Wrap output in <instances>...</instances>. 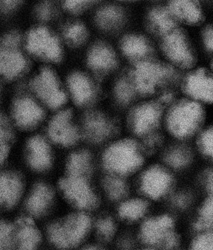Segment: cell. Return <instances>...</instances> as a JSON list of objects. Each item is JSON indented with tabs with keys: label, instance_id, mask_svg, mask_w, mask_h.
<instances>
[{
	"label": "cell",
	"instance_id": "7bdbcfd3",
	"mask_svg": "<svg viewBox=\"0 0 213 250\" xmlns=\"http://www.w3.org/2000/svg\"><path fill=\"white\" fill-rule=\"evenodd\" d=\"M115 242L116 243L117 250H132L134 248V240L132 238L125 233L124 234L119 233Z\"/></svg>",
	"mask_w": 213,
	"mask_h": 250
},
{
	"label": "cell",
	"instance_id": "8d00e7d4",
	"mask_svg": "<svg viewBox=\"0 0 213 250\" xmlns=\"http://www.w3.org/2000/svg\"><path fill=\"white\" fill-rule=\"evenodd\" d=\"M14 247L13 224L0 221V250H9Z\"/></svg>",
	"mask_w": 213,
	"mask_h": 250
},
{
	"label": "cell",
	"instance_id": "ee69618b",
	"mask_svg": "<svg viewBox=\"0 0 213 250\" xmlns=\"http://www.w3.org/2000/svg\"><path fill=\"white\" fill-rule=\"evenodd\" d=\"M202 39L208 50L213 52V26L207 27L203 32Z\"/></svg>",
	"mask_w": 213,
	"mask_h": 250
},
{
	"label": "cell",
	"instance_id": "3957f363",
	"mask_svg": "<svg viewBox=\"0 0 213 250\" xmlns=\"http://www.w3.org/2000/svg\"><path fill=\"white\" fill-rule=\"evenodd\" d=\"M57 190L72 210L94 214L104 208L95 178L65 174L58 183Z\"/></svg>",
	"mask_w": 213,
	"mask_h": 250
},
{
	"label": "cell",
	"instance_id": "74e56055",
	"mask_svg": "<svg viewBox=\"0 0 213 250\" xmlns=\"http://www.w3.org/2000/svg\"><path fill=\"white\" fill-rule=\"evenodd\" d=\"M198 145L202 154L213 160V127L206 129L200 134Z\"/></svg>",
	"mask_w": 213,
	"mask_h": 250
},
{
	"label": "cell",
	"instance_id": "ba28073f",
	"mask_svg": "<svg viewBox=\"0 0 213 250\" xmlns=\"http://www.w3.org/2000/svg\"><path fill=\"white\" fill-rule=\"evenodd\" d=\"M82 140L89 145H108L116 136L118 127L113 118L100 111H90L81 124Z\"/></svg>",
	"mask_w": 213,
	"mask_h": 250
},
{
	"label": "cell",
	"instance_id": "e0dca14e",
	"mask_svg": "<svg viewBox=\"0 0 213 250\" xmlns=\"http://www.w3.org/2000/svg\"><path fill=\"white\" fill-rule=\"evenodd\" d=\"M162 48L167 57L176 65L188 68L194 63V54L181 31L175 29L163 37Z\"/></svg>",
	"mask_w": 213,
	"mask_h": 250
},
{
	"label": "cell",
	"instance_id": "7a4b0ae2",
	"mask_svg": "<svg viewBox=\"0 0 213 250\" xmlns=\"http://www.w3.org/2000/svg\"><path fill=\"white\" fill-rule=\"evenodd\" d=\"M141 145L131 138H120L106 145L100 155L103 173L129 179L141 169L144 163Z\"/></svg>",
	"mask_w": 213,
	"mask_h": 250
},
{
	"label": "cell",
	"instance_id": "bcb514c9",
	"mask_svg": "<svg viewBox=\"0 0 213 250\" xmlns=\"http://www.w3.org/2000/svg\"><path fill=\"white\" fill-rule=\"evenodd\" d=\"M203 184H204L205 188L209 192L210 195L213 194V169L206 171L205 173L204 178H203Z\"/></svg>",
	"mask_w": 213,
	"mask_h": 250
},
{
	"label": "cell",
	"instance_id": "52a82bcc",
	"mask_svg": "<svg viewBox=\"0 0 213 250\" xmlns=\"http://www.w3.org/2000/svg\"><path fill=\"white\" fill-rule=\"evenodd\" d=\"M174 75V70L170 67L146 59L135 64L130 79L136 91L147 95L171 80Z\"/></svg>",
	"mask_w": 213,
	"mask_h": 250
},
{
	"label": "cell",
	"instance_id": "2e32d148",
	"mask_svg": "<svg viewBox=\"0 0 213 250\" xmlns=\"http://www.w3.org/2000/svg\"><path fill=\"white\" fill-rule=\"evenodd\" d=\"M25 158L32 170L39 173L48 171L53 164V153L49 139L35 135L25 145Z\"/></svg>",
	"mask_w": 213,
	"mask_h": 250
},
{
	"label": "cell",
	"instance_id": "836d02e7",
	"mask_svg": "<svg viewBox=\"0 0 213 250\" xmlns=\"http://www.w3.org/2000/svg\"><path fill=\"white\" fill-rule=\"evenodd\" d=\"M63 34L70 45L78 46L86 40L88 30L81 22H73L65 27Z\"/></svg>",
	"mask_w": 213,
	"mask_h": 250
},
{
	"label": "cell",
	"instance_id": "44dd1931",
	"mask_svg": "<svg viewBox=\"0 0 213 250\" xmlns=\"http://www.w3.org/2000/svg\"><path fill=\"white\" fill-rule=\"evenodd\" d=\"M184 89L195 102L213 103V76L205 70H196L186 78Z\"/></svg>",
	"mask_w": 213,
	"mask_h": 250
},
{
	"label": "cell",
	"instance_id": "f6af8a7d",
	"mask_svg": "<svg viewBox=\"0 0 213 250\" xmlns=\"http://www.w3.org/2000/svg\"><path fill=\"white\" fill-rule=\"evenodd\" d=\"M19 1H0V12L2 13H11L19 5Z\"/></svg>",
	"mask_w": 213,
	"mask_h": 250
},
{
	"label": "cell",
	"instance_id": "60d3db41",
	"mask_svg": "<svg viewBox=\"0 0 213 250\" xmlns=\"http://www.w3.org/2000/svg\"><path fill=\"white\" fill-rule=\"evenodd\" d=\"M36 16L42 21H48L54 15V8L49 2H42L37 6L36 10Z\"/></svg>",
	"mask_w": 213,
	"mask_h": 250
},
{
	"label": "cell",
	"instance_id": "ac0fdd59",
	"mask_svg": "<svg viewBox=\"0 0 213 250\" xmlns=\"http://www.w3.org/2000/svg\"><path fill=\"white\" fill-rule=\"evenodd\" d=\"M14 247L17 250H37L42 240L41 230L33 217L21 216L13 224Z\"/></svg>",
	"mask_w": 213,
	"mask_h": 250
},
{
	"label": "cell",
	"instance_id": "603a6c76",
	"mask_svg": "<svg viewBox=\"0 0 213 250\" xmlns=\"http://www.w3.org/2000/svg\"><path fill=\"white\" fill-rule=\"evenodd\" d=\"M68 89L74 102L79 106L92 104L96 97L95 84L86 75L74 72L68 79Z\"/></svg>",
	"mask_w": 213,
	"mask_h": 250
},
{
	"label": "cell",
	"instance_id": "ffe728a7",
	"mask_svg": "<svg viewBox=\"0 0 213 250\" xmlns=\"http://www.w3.org/2000/svg\"><path fill=\"white\" fill-rule=\"evenodd\" d=\"M42 107L29 97H21L15 101L13 106V116L19 127L25 130L36 127L43 120Z\"/></svg>",
	"mask_w": 213,
	"mask_h": 250
},
{
	"label": "cell",
	"instance_id": "7dc6e473",
	"mask_svg": "<svg viewBox=\"0 0 213 250\" xmlns=\"http://www.w3.org/2000/svg\"><path fill=\"white\" fill-rule=\"evenodd\" d=\"M77 250H108L104 244L97 243V242H94V243H84V245L81 246L80 248L77 249Z\"/></svg>",
	"mask_w": 213,
	"mask_h": 250
},
{
	"label": "cell",
	"instance_id": "e575fe53",
	"mask_svg": "<svg viewBox=\"0 0 213 250\" xmlns=\"http://www.w3.org/2000/svg\"><path fill=\"white\" fill-rule=\"evenodd\" d=\"M13 134L6 118L0 115V165L7 159L11 148Z\"/></svg>",
	"mask_w": 213,
	"mask_h": 250
},
{
	"label": "cell",
	"instance_id": "7402d4cb",
	"mask_svg": "<svg viewBox=\"0 0 213 250\" xmlns=\"http://www.w3.org/2000/svg\"><path fill=\"white\" fill-rule=\"evenodd\" d=\"M22 177L11 172L0 173V207L13 208L23 196Z\"/></svg>",
	"mask_w": 213,
	"mask_h": 250
},
{
	"label": "cell",
	"instance_id": "8992f818",
	"mask_svg": "<svg viewBox=\"0 0 213 250\" xmlns=\"http://www.w3.org/2000/svg\"><path fill=\"white\" fill-rule=\"evenodd\" d=\"M136 193L150 202L169 198L174 191V177L160 165H153L143 170L136 182Z\"/></svg>",
	"mask_w": 213,
	"mask_h": 250
},
{
	"label": "cell",
	"instance_id": "d6a6232c",
	"mask_svg": "<svg viewBox=\"0 0 213 250\" xmlns=\"http://www.w3.org/2000/svg\"><path fill=\"white\" fill-rule=\"evenodd\" d=\"M114 91L116 102L121 105H127L133 100L136 91L131 79L122 78L115 84Z\"/></svg>",
	"mask_w": 213,
	"mask_h": 250
},
{
	"label": "cell",
	"instance_id": "cb8c5ba5",
	"mask_svg": "<svg viewBox=\"0 0 213 250\" xmlns=\"http://www.w3.org/2000/svg\"><path fill=\"white\" fill-rule=\"evenodd\" d=\"M65 174L95 178V160L92 153L86 149L72 152L67 159Z\"/></svg>",
	"mask_w": 213,
	"mask_h": 250
},
{
	"label": "cell",
	"instance_id": "30bf717a",
	"mask_svg": "<svg viewBox=\"0 0 213 250\" xmlns=\"http://www.w3.org/2000/svg\"><path fill=\"white\" fill-rule=\"evenodd\" d=\"M161 118V105L148 102L136 106L131 111L127 125L134 135L143 138L156 133Z\"/></svg>",
	"mask_w": 213,
	"mask_h": 250
},
{
	"label": "cell",
	"instance_id": "4fadbf2b",
	"mask_svg": "<svg viewBox=\"0 0 213 250\" xmlns=\"http://www.w3.org/2000/svg\"><path fill=\"white\" fill-rule=\"evenodd\" d=\"M56 191L47 183L35 184L25 196L26 215L36 220L49 214L56 203Z\"/></svg>",
	"mask_w": 213,
	"mask_h": 250
},
{
	"label": "cell",
	"instance_id": "1f68e13d",
	"mask_svg": "<svg viewBox=\"0 0 213 250\" xmlns=\"http://www.w3.org/2000/svg\"><path fill=\"white\" fill-rule=\"evenodd\" d=\"M194 227L198 232L213 230V194L201 206Z\"/></svg>",
	"mask_w": 213,
	"mask_h": 250
},
{
	"label": "cell",
	"instance_id": "6da1fadb",
	"mask_svg": "<svg viewBox=\"0 0 213 250\" xmlns=\"http://www.w3.org/2000/svg\"><path fill=\"white\" fill-rule=\"evenodd\" d=\"M93 214L72 210L47 228L49 243L59 250H77L92 235Z\"/></svg>",
	"mask_w": 213,
	"mask_h": 250
},
{
	"label": "cell",
	"instance_id": "5b68a950",
	"mask_svg": "<svg viewBox=\"0 0 213 250\" xmlns=\"http://www.w3.org/2000/svg\"><path fill=\"white\" fill-rule=\"evenodd\" d=\"M204 111L195 101H182L173 106L166 118V126L171 135L186 139L194 135L202 125Z\"/></svg>",
	"mask_w": 213,
	"mask_h": 250
},
{
	"label": "cell",
	"instance_id": "4dcf8cb0",
	"mask_svg": "<svg viewBox=\"0 0 213 250\" xmlns=\"http://www.w3.org/2000/svg\"><path fill=\"white\" fill-rule=\"evenodd\" d=\"M165 164L174 170H183L190 165L192 154L186 146H174L165 152L163 156Z\"/></svg>",
	"mask_w": 213,
	"mask_h": 250
},
{
	"label": "cell",
	"instance_id": "7c38bea8",
	"mask_svg": "<svg viewBox=\"0 0 213 250\" xmlns=\"http://www.w3.org/2000/svg\"><path fill=\"white\" fill-rule=\"evenodd\" d=\"M31 86L40 100L50 108L58 109L66 102V95L59 81L49 68L41 70Z\"/></svg>",
	"mask_w": 213,
	"mask_h": 250
},
{
	"label": "cell",
	"instance_id": "d6986e66",
	"mask_svg": "<svg viewBox=\"0 0 213 250\" xmlns=\"http://www.w3.org/2000/svg\"><path fill=\"white\" fill-rule=\"evenodd\" d=\"M118 220L111 208H104L93 214L92 235L95 241L107 245L113 243L120 233Z\"/></svg>",
	"mask_w": 213,
	"mask_h": 250
},
{
	"label": "cell",
	"instance_id": "ab89813d",
	"mask_svg": "<svg viewBox=\"0 0 213 250\" xmlns=\"http://www.w3.org/2000/svg\"><path fill=\"white\" fill-rule=\"evenodd\" d=\"M20 36L17 32H10L2 38L0 41V48L18 49L20 45Z\"/></svg>",
	"mask_w": 213,
	"mask_h": 250
},
{
	"label": "cell",
	"instance_id": "d4e9b609",
	"mask_svg": "<svg viewBox=\"0 0 213 250\" xmlns=\"http://www.w3.org/2000/svg\"><path fill=\"white\" fill-rule=\"evenodd\" d=\"M87 62L95 72H109L116 66V55L108 45L97 43L88 52Z\"/></svg>",
	"mask_w": 213,
	"mask_h": 250
},
{
	"label": "cell",
	"instance_id": "277c9868",
	"mask_svg": "<svg viewBox=\"0 0 213 250\" xmlns=\"http://www.w3.org/2000/svg\"><path fill=\"white\" fill-rule=\"evenodd\" d=\"M139 240L147 247L175 250L180 243L175 219L170 213L149 215L140 224Z\"/></svg>",
	"mask_w": 213,
	"mask_h": 250
},
{
	"label": "cell",
	"instance_id": "d590c367",
	"mask_svg": "<svg viewBox=\"0 0 213 250\" xmlns=\"http://www.w3.org/2000/svg\"><path fill=\"white\" fill-rule=\"evenodd\" d=\"M189 250H213V230L198 232Z\"/></svg>",
	"mask_w": 213,
	"mask_h": 250
},
{
	"label": "cell",
	"instance_id": "484cf974",
	"mask_svg": "<svg viewBox=\"0 0 213 250\" xmlns=\"http://www.w3.org/2000/svg\"><path fill=\"white\" fill-rule=\"evenodd\" d=\"M27 67L25 56L18 49L0 48V75L6 79L18 77Z\"/></svg>",
	"mask_w": 213,
	"mask_h": 250
},
{
	"label": "cell",
	"instance_id": "b9f144b4",
	"mask_svg": "<svg viewBox=\"0 0 213 250\" xmlns=\"http://www.w3.org/2000/svg\"><path fill=\"white\" fill-rule=\"evenodd\" d=\"M91 3L90 1H66L64 2V7L70 13H79L89 7Z\"/></svg>",
	"mask_w": 213,
	"mask_h": 250
},
{
	"label": "cell",
	"instance_id": "4316f807",
	"mask_svg": "<svg viewBox=\"0 0 213 250\" xmlns=\"http://www.w3.org/2000/svg\"><path fill=\"white\" fill-rule=\"evenodd\" d=\"M122 52L128 59L136 62L146 60L151 53V46L147 40L138 35H129L122 40Z\"/></svg>",
	"mask_w": 213,
	"mask_h": 250
},
{
	"label": "cell",
	"instance_id": "f1b7e54d",
	"mask_svg": "<svg viewBox=\"0 0 213 250\" xmlns=\"http://www.w3.org/2000/svg\"><path fill=\"white\" fill-rule=\"evenodd\" d=\"M169 10L175 20L186 23H198L202 20V10L199 5L192 1H174L169 5Z\"/></svg>",
	"mask_w": 213,
	"mask_h": 250
},
{
	"label": "cell",
	"instance_id": "83f0119b",
	"mask_svg": "<svg viewBox=\"0 0 213 250\" xmlns=\"http://www.w3.org/2000/svg\"><path fill=\"white\" fill-rule=\"evenodd\" d=\"M175 21L168 8H155L148 15V24L151 31L164 37L175 30Z\"/></svg>",
	"mask_w": 213,
	"mask_h": 250
},
{
	"label": "cell",
	"instance_id": "8fae6325",
	"mask_svg": "<svg viewBox=\"0 0 213 250\" xmlns=\"http://www.w3.org/2000/svg\"><path fill=\"white\" fill-rule=\"evenodd\" d=\"M25 45L31 54L47 61L58 62L62 57L59 41L45 27L32 29L26 37Z\"/></svg>",
	"mask_w": 213,
	"mask_h": 250
},
{
	"label": "cell",
	"instance_id": "9a60e30c",
	"mask_svg": "<svg viewBox=\"0 0 213 250\" xmlns=\"http://www.w3.org/2000/svg\"><path fill=\"white\" fill-rule=\"evenodd\" d=\"M150 201L133 192L111 209L120 224H140L150 215Z\"/></svg>",
	"mask_w": 213,
	"mask_h": 250
},
{
	"label": "cell",
	"instance_id": "f546056e",
	"mask_svg": "<svg viewBox=\"0 0 213 250\" xmlns=\"http://www.w3.org/2000/svg\"><path fill=\"white\" fill-rule=\"evenodd\" d=\"M124 21L123 11L116 5H104L95 16V21L103 30H114Z\"/></svg>",
	"mask_w": 213,
	"mask_h": 250
},
{
	"label": "cell",
	"instance_id": "c3c4849f",
	"mask_svg": "<svg viewBox=\"0 0 213 250\" xmlns=\"http://www.w3.org/2000/svg\"><path fill=\"white\" fill-rule=\"evenodd\" d=\"M156 250V249L151 248V247H146L145 248L142 249V250Z\"/></svg>",
	"mask_w": 213,
	"mask_h": 250
},
{
	"label": "cell",
	"instance_id": "9c48e42d",
	"mask_svg": "<svg viewBox=\"0 0 213 250\" xmlns=\"http://www.w3.org/2000/svg\"><path fill=\"white\" fill-rule=\"evenodd\" d=\"M47 134L49 141L65 147L75 146L82 140L81 125L76 123L73 114L68 110L58 112L51 119Z\"/></svg>",
	"mask_w": 213,
	"mask_h": 250
},
{
	"label": "cell",
	"instance_id": "5bb4252c",
	"mask_svg": "<svg viewBox=\"0 0 213 250\" xmlns=\"http://www.w3.org/2000/svg\"><path fill=\"white\" fill-rule=\"evenodd\" d=\"M100 197L106 208H112L133 193L129 179L103 173L97 180Z\"/></svg>",
	"mask_w": 213,
	"mask_h": 250
},
{
	"label": "cell",
	"instance_id": "f35d334b",
	"mask_svg": "<svg viewBox=\"0 0 213 250\" xmlns=\"http://www.w3.org/2000/svg\"><path fill=\"white\" fill-rule=\"evenodd\" d=\"M170 199L173 208L179 210L187 209L192 201L191 196L186 191H174L170 195Z\"/></svg>",
	"mask_w": 213,
	"mask_h": 250
}]
</instances>
